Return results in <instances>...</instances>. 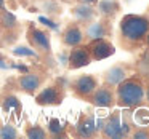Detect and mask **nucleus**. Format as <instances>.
Masks as SVG:
<instances>
[{
	"label": "nucleus",
	"mask_w": 149,
	"mask_h": 139,
	"mask_svg": "<svg viewBox=\"0 0 149 139\" xmlns=\"http://www.w3.org/2000/svg\"><path fill=\"white\" fill-rule=\"evenodd\" d=\"M149 32V18L141 15H125L120 21V40L127 48L138 46Z\"/></svg>",
	"instance_id": "obj_1"
},
{
	"label": "nucleus",
	"mask_w": 149,
	"mask_h": 139,
	"mask_svg": "<svg viewBox=\"0 0 149 139\" xmlns=\"http://www.w3.org/2000/svg\"><path fill=\"white\" fill-rule=\"evenodd\" d=\"M144 86L139 80L136 78H123L119 85H117L116 91V101L119 106L122 107H138L144 101Z\"/></svg>",
	"instance_id": "obj_2"
},
{
	"label": "nucleus",
	"mask_w": 149,
	"mask_h": 139,
	"mask_svg": "<svg viewBox=\"0 0 149 139\" xmlns=\"http://www.w3.org/2000/svg\"><path fill=\"white\" fill-rule=\"evenodd\" d=\"M103 136L104 138H111V139H117V138H125V136H128L130 133V126L128 123L125 122H120V115L119 112H114L112 117H109V118L104 122L103 125Z\"/></svg>",
	"instance_id": "obj_3"
},
{
	"label": "nucleus",
	"mask_w": 149,
	"mask_h": 139,
	"mask_svg": "<svg viewBox=\"0 0 149 139\" xmlns=\"http://www.w3.org/2000/svg\"><path fill=\"white\" fill-rule=\"evenodd\" d=\"M27 40H29L31 46L40 53L50 55L52 51V42H50V34L43 29H39L36 26H29L27 29Z\"/></svg>",
	"instance_id": "obj_4"
},
{
	"label": "nucleus",
	"mask_w": 149,
	"mask_h": 139,
	"mask_svg": "<svg viewBox=\"0 0 149 139\" xmlns=\"http://www.w3.org/2000/svg\"><path fill=\"white\" fill-rule=\"evenodd\" d=\"M64 99V90L59 85H50L36 94V102L39 106H58Z\"/></svg>",
	"instance_id": "obj_5"
},
{
	"label": "nucleus",
	"mask_w": 149,
	"mask_h": 139,
	"mask_svg": "<svg viewBox=\"0 0 149 139\" xmlns=\"http://www.w3.org/2000/svg\"><path fill=\"white\" fill-rule=\"evenodd\" d=\"M96 88H98V80L93 75H80L79 78H75V80L72 82L74 94L77 98H82V99L90 98Z\"/></svg>",
	"instance_id": "obj_6"
},
{
	"label": "nucleus",
	"mask_w": 149,
	"mask_h": 139,
	"mask_svg": "<svg viewBox=\"0 0 149 139\" xmlns=\"http://www.w3.org/2000/svg\"><path fill=\"white\" fill-rule=\"evenodd\" d=\"M42 83H43V77L40 74H36V72H26V74L19 75L16 80L18 88L26 94H36L40 90Z\"/></svg>",
	"instance_id": "obj_7"
},
{
	"label": "nucleus",
	"mask_w": 149,
	"mask_h": 139,
	"mask_svg": "<svg viewBox=\"0 0 149 139\" xmlns=\"http://www.w3.org/2000/svg\"><path fill=\"white\" fill-rule=\"evenodd\" d=\"M68 62H69L68 64L69 69H72V71L88 66L91 62V55H90L88 46H82V45L72 46L71 53H69V58H68Z\"/></svg>",
	"instance_id": "obj_8"
},
{
	"label": "nucleus",
	"mask_w": 149,
	"mask_h": 139,
	"mask_svg": "<svg viewBox=\"0 0 149 139\" xmlns=\"http://www.w3.org/2000/svg\"><path fill=\"white\" fill-rule=\"evenodd\" d=\"M88 50H90L91 59H106L109 56H112L116 53L112 43H109L106 39H95L90 42L88 45Z\"/></svg>",
	"instance_id": "obj_9"
},
{
	"label": "nucleus",
	"mask_w": 149,
	"mask_h": 139,
	"mask_svg": "<svg viewBox=\"0 0 149 139\" xmlns=\"http://www.w3.org/2000/svg\"><path fill=\"white\" fill-rule=\"evenodd\" d=\"M91 102L96 107H101V109H107V107H112L114 102H116V96H114L112 90H111L107 85L104 86H100L93 91V94L90 96Z\"/></svg>",
	"instance_id": "obj_10"
},
{
	"label": "nucleus",
	"mask_w": 149,
	"mask_h": 139,
	"mask_svg": "<svg viewBox=\"0 0 149 139\" xmlns=\"http://www.w3.org/2000/svg\"><path fill=\"white\" fill-rule=\"evenodd\" d=\"M61 40L66 46H71V48L72 46H77V45H82V42H84V32H82L80 26L77 23L69 24L64 29V32H63Z\"/></svg>",
	"instance_id": "obj_11"
},
{
	"label": "nucleus",
	"mask_w": 149,
	"mask_h": 139,
	"mask_svg": "<svg viewBox=\"0 0 149 139\" xmlns=\"http://www.w3.org/2000/svg\"><path fill=\"white\" fill-rule=\"evenodd\" d=\"M125 77H127L125 69H123L122 66H114V67H111L109 71L106 72L104 80H106L107 86H117V85H119Z\"/></svg>",
	"instance_id": "obj_12"
},
{
	"label": "nucleus",
	"mask_w": 149,
	"mask_h": 139,
	"mask_svg": "<svg viewBox=\"0 0 149 139\" xmlns=\"http://www.w3.org/2000/svg\"><path fill=\"white\" fill-rule=\"evenodd\" d=\"M72 15H74L80 23H91L93 18H95V10L91 8V5L79 3L77 7L72 8Z\"/></svg>",
	"instance_id": "obj_13"
},
{
	"label": "nucleus",
	"mask_w": 149,
	"mask_h": 139,
	"mask_svg": "<svg viewBox=\"0 0 149 139\" xmlns=\"http://www.w3.org/2000/svg\"><path fill=\"white\" fill-rule=\"evenodd\" d=\"M96 133L95 128V122L91 117H82L80 122L77 123V134L80 138H91Z\"/></svg>",
	"instance_id": "obj_14"
},
{
	"label": "nucleus",
	"mask_w": 149,
	"mask_h": 139,
	"mask_svg": "<svg viewBox=\"0 0 149 139\" xmlns=\"http://www.w3.org/2000/svg\"><path fill=\"white\" fill-rule=\"evenodd\" d=\"M85 34H87V37L90 40L103 39V37L107 35V26H106V23H103V21L90 23V24H88V27H87V30H85Z\"/></svg>",
	"instance_id": "obj_15"
},
{
	"label": "nucleus",
	"mask_w": 149,
	"mask_h": 139,
	"mask_svg": "<svg viewBox=\"0 0 149 139\" xmlns=\"http://www.w3.org/2000/svg\"><path fill=\"white\" fill-rule=\"evenodd\" d=\"M98 11L101 16L112 18L119 11V3L116 0H98Z\"/></svg>",
	"instance_id": "obj_16"
},
{
	"label": "nucleus",
	"mask_w": 149,
	"mask_h": 139,
	"mask_svg": "<svg viewBox=\"0 0 149 139\" xmlns=\"http://www.w3.org/2000/svg\"><path fill=\"white\" fill-rule=\"evenodd\" d=\"M0 11H2V13H0V24H2L5 29H15L16 24H18L16 18H15L10 11H5V10H0Z\"/></svg>",
	"instance_id": "obj_17"
},
{
	"label": "nucleus",
	"mask_w": 149,
	"mask_h": 139,
	"mask_svg": "<svg viewBox=\"0 0 149 139\" xmlns=\"http://www.w3.org/2000/svg\"><path fill=\"white\" fill-rule=\"evenodd\" d=\"M26 136L29 139H43V138H47V131L42 128V126L34 125V126H27Z\"/></svg>",
	"instance_id": "obj_18"
},
{
	"label": "nucleus",
	"mask_w": 149,
	"mask_h": 139,
	"mask_svg": "<svg viewBox=\"0 0 149 139\" xmlns=\"http://www.w3.org/2000/svg\"><path fill=\"white\" fill-rule=\"evenodd\" d=\"M48 133L52 136H55V138H58V136H64V126L59 123V120L52 118L50 123H48Z\"/></svg>",
	"instance_id": "obj_19"
},
{
	"label": "nucleus",
	"mask_w": 149,
	"mask_h": 139,
	"mask_svg": "<svg viewBox=\"0 0 149 139\" xmlns=\"http://www.w3.org/2000/svg\"><path fill=\"white\" fill-rule=\"evenodd\" d=\"M19 136V133L16 131V128L11 125H3L0 126V138L2 139H15Z\"/></svg>",
	"instance_id": "obj_20"
},
{
	"label": "nucleus",
	"mask_w": 149,
	"mask_h": 139,
	"mask_svg": "<svg viewBox=\"0 0 149 139\" xmlns=\"http://www.w3.org/2000/svg\"><path fill=\"white\" fill-rule=\"evenodd\" d=\"M13 55H16V56H31V58H36L37 56V53H36V50H31V48H27V46H16V48L13 50Z\"/></svg>",
	"instance_id": "obj_21"
},
{
	"label": "nucleus",
	"mask_w": 149,
	"mask_h": 139,
	"mask_svg": "<svg viewBox=\"0 0 149 139\" xmlns=\"http://www.w3.org/2000/svg\"><path fill=\"white\" fill-rule=\"evenodd\" d=\"M135 122L138 123L139 126L149 125V113H148V110H139V112H136L135 113Z\"/></svg>",
	"instance_id": "obj_22"
},
{
	"label": "nucleus",
	"mask_w": 149,
	"mask_h": 139,
	"mask_svg": "<svg viewBox=\"0 0 149 139\" xmlns=\"http://www.w3.org/2000/svg\"><path fill=\"white\" fill-rule=\"evenodd\" d=\"M18 107H19V101H18L15 96H8V98H5V102H3V109H5V110L18 109Z\"/></svg>",
	"instance_id": "obj_23"
},
{
	"label": "nucleus",
	"mask_w": 149,
	"mask_h": 139,
	"mask_svg": "<svg viewBox=\"0 0 149 139\" xmlns=\"http://www.w3.org/2000/svg\"><path fill=\"white\" fill-rule=\"evenodd\" d=\"M40 23H45L47 24V26H48V27H52V29H58V26H56V24L55 23H52V21H50V19H47V18H40Z\"/></svg>",
	"instance_id": "obj_24"
},
{
	"label": "nucleus",
	"mask_w": 149,
	"mask_h": 139,
	"mask_svg": "<svg viewBox=\"0 0 149 139\" xmlns=\"http://www.w3.org/2000/svg\"><path fill=\"white\" fill-rule=\"evenodd\" d=\"M148 136H149L148 131H136L135 134H133V138H135V139H141V138H148Z\"/></svg>",
	"instance_id": "obj_25"
},
{
	"label": "nucleus",
	"mask_w": 149,
	"mask_h": 139,
	"mask_svg": "<svg viewBox=\"0 0 149 139\" xmlns=\"http://www.w3.org/2000/svg\"><path fill=\"white\" fill-rule=\"evenodd\" d=\"M103 125H104V120H103V118H98L96 122H95V128L100 129V131L103 129Z\"/></svg>",
	"instance_id": "obj_26"
},
{
	"label": "nucleus",
	"mask_w": 149,
	"mask_h": 139,
	"mask_svg": "<svg viewBox=\"0 0 149 139\" xmlns=\"http://www.w3.org/2000/svg\"><path fill=\"white\" fill-rule=\"evenodd\" d=\"M79 3H85V5H95L98 3V0H77Z\"/></svg>",
	"instance_id": "obj_27"
},
{
	"label": "nucleus",
	"mask_w": 149,
	"mask_h": 139,
	"mask_svg": "<svg viewBox=\"0 0 149 139\" xmlns=\"http://www.w3.org/2000/svg\"><path fill=\"white\" fill-rule=\"evenodd\" d=\"M8 66H7V62L3 61V58H0V69H7Z\"/></svg>",
	"instance_id": "obj_28"
},
{
	"label": "nucleus",
	"mask_w": 149,
	"mask_h": 139,
	"mask_svg": "<svg viewBox=\"0 0 149 139\" xmlns=\"http://www.w3.org/2000/svg\"><path fill=\"white\" fill-rule=\"evenodd\" d=\"M3 5H5V0H0V10H3Z\"/></svg>",
	"instance_id": "obj_29"
},
{
	"label": "nucleus",
	"mask_w": 149,
	"mask_h": 139,
	"mask_svg": "<svg viewBox=\"0 0 149 139\" xmlns=\"http://www.w3.org/2000/svg\"><path fill=\"white\" fill-rule=\"evenodd\" d=\"M146 43H148V46H149V32H148V35H146Z\"/></svg>",
	"instance_id": "obj_30"
},
{
	"label": "nucleus",
	"mask_w": 149,
	"mask_h": 139,
	"mask_svg": "<svg viewBox=\"0 0 149 139\" xmlns=\"http://www.w3.org/2000/svg\"><path fill=\"white\" fill-rule=\"evenodd\" d=\"M148 101H149V88H148Z\"/></svg>",
	"instance_id": "obj_31"
}]
</instances>
